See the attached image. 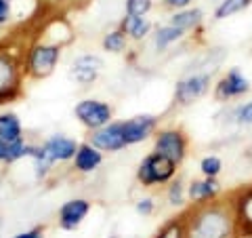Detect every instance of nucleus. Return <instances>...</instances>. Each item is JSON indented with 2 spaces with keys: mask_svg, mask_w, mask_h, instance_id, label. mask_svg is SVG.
Segmentation results:
<instances>
[{
  "mask_svg": "<svg viewBox=\"0 0 252 238\" xmlns=\"http://www.w3.org/2000/svg\"><path fill=\"white\" fill-rule=\"evenodd\" d=\"M181 221L183 238H242L233 194L191 202L181 213Z\"/></svg>",
  "mask_w": 252,
  "mask_h": 238,
  "instance_id": "obj_1",
  "label": "nucleus"
},
{
  "mask_svg": "<svg viewBox=\"0 0 252 238\" xmlns=\"http://www.w3.org/2000/svg\"><path fill=\"white\" fill-rule=\"evenodd\" d=\"M61 59V44L59 42H46L40 40L34 46H30L28 57H26V76L34 78V80H42V78L51 76L57 68Z\"/></svg>",
  "mask_w": 252,
  "mask_h": 238,
  "instance_id": "obj_2",
  "label": "nucleus"
},
{
  "mask_svg": "<svg viewBox=\"0 0 252 238\" xmlns=\"http://www.w3.org/2000/svg\"><path fill=\"white\" fill-rule=\"evenodd\" d=\"M177 175V164L170 158L158 154V152H149L143 160H141L139 169H137V181L143 188H154V186H164L170 184Z\"/></svg>",
  "mask_w": 252,
  "mask_h": 238,
  "instance_id": "obj_3",
  "label": "nucleus"
},
{
  "mask_svg": "<svg viewBox=\"0 0 252 238\" xmlns=\"http://www.w3.org/2000/svg\"><path fill=\"white\" fill-rule=\"evenodd\" d=\"M154 152L170 158L177 166H181L187 158V152H189V139H187L185 131L177 129V126L158 131L156 139H154Z\"/></svg>",
  "mask_w": 252,
  "mask_h": 238,
  "instance_id": "obj_4",
  "label": "nucleus"
},
{
  "mask_svg": "<svg viewBox=\"0 0 252 238\" xmlns=\"http://www.w3.org/2000/svg\"><path fill=\"white\" fill-rule=\"evenodd\" d=\"M26 70L11 53L0 51V106L9 104L21 95V76Z\"/></svg>",
  "mask_w": 252,
  "mask_h": 238,
  "instance_id": "obj_5",
  "label": "nucleus"
},
{
  "mask_svg": "<svg viewBox=\"0 0 252 238\" xmlns=\"http://www.w3.org/2000/svg\"><path fill=\"white\" fill-rule=\"evenodd\" d=\"M210 86H212V76L208 72H195L181 78L175 86V104L181 108L193 106L204 95H208Z\"/></svg>",
  "mask_w": 252,
  "mask_h": 238,
  "instance_id": "obj_6",
  "label": "nucleus"
},
{
  "mask_svg": "<svg viewBox=\"0 0 252 238\" xmlns=\"http://www.w3.org/2000/svg\"><path fill=\"white\" fill-rule=\"evenodd\" d=\"M74 116L78 118V122H80L84 129L94 131V129H101V126L112 122L114 108L99 99H82L76 104Z\"/></svg>",
  "mask_w": 252,
  "mask_h": 238,
  "instance_id": "obj_7",
  "label": "nucleus"
},
{
  "mask_svg": "<svg viewBox=\"0 0 252 238\" xmlns=\"http://www.w3.org/2000/svg\"><path fill=\"white\" fill-rule=\"evenodd\" d=\"M105 68V61L99 57V55L93 53H84L80 57H76L72 61V68H69V80L80 84V86H91L94 80L99 78L101 70Z\"/></svg>",
  "mask_w": 252,
  "mask_h": 238,
  "instance_id": "obj_8",
  "label": "nucleus"
},
{
  "mask_svg": "<svg viewBox=\"0 0 252 238\" xmlns=\"http://www.w3.org/2000/svg\"><path fill=\"white\" fill-rule=\"evenodd\" d=\"M250 91V82L248 78L244 76L238 68H231L220 80L215 84V99L225 104V101H231V99H238V97H244Z\"/></svg>",
  "mask_w": 252,
  "mask_h": 238,
  "instance_id": "obj_9",
  "label": "nucleus"
},
{
  "mask_svg": "<svg viewBox=\"0 0 252 238\" xmlns=\"http://www.w3.org/2000/svg\"><path fill=\"white\" fill-rule=\"evenodd\" d=\"M89 141L97 150H101V152H120V150L128 148L124 139L122 122H114V120L105 126H101V129L91 131Z\"/></svg>",
  "mask_w": 252,
  "mask_h": 238,
  "instance_id": "obj_10",
  "label": "nucleus"
},
{
  "mask_svg": "<svg viewBox=\"0 0 252 238\" xmlns=\"http://www.w3.org/2000/svg\"><path fill=\"white\" fill-rule=\"evenodd\" d=\"M158 116L154 114H137L122 122V131H124V139L126 146H137L141 141H145L147 137H152L158 129Z\"/></svg>",
  "mask_w": 252,
  "mask_h": 238,
  "instance_id": "obj_11",
  "label": "nucleus"
},
{
  "mask_svg": "<svg viewBox=\"0 0 252 238\" xmlns=\"http://www.w3.org/2000/svg\"><path fill=\"white\" fill-rule=\"evenodd\" d=\"M91 213V202L86 198H72V200L63 202L57 213V221L61 230H78L82 226V221L86 219V215Z\"/></svg>",
  "mask_w": 252,
  "mask_h": 238,
  "instance_id": "obj_12",
  "label": "nucleus"
},
{
  "mask_svg": "<svg viewBox=\"0 0 252 238\" xmlns=\"http://www.w3.org/2000/svg\"><path fill=\"white\" fill-rule=\"evenodd\" d=\"M42 150L53 162H67V160H74L76 150H78V141L67 137V135L55 133L42 144Z\"/></svg>",
  "mask_w": 252,
  "mask_h": 238,
  "instance_id": "obj_13",
  "label": "nucleus"
},
{
  "mask_svg": "<svg viewBox=\"0 0 252 238\" xmlns=\"http://www.w3.org/2000/svg\"><path fill=\"white\" fill-rule=\"evenodd\" d=\"M103 164V152L94 148L91 141H84V144H78L76 156H74V169L82 175H89V173L97 171L99 166Z\"/></svg>",
  "mask_w": 252,
  "mask_h": 238,
  "instance_id": "obj_14",
  "label": "nucleus"
},
{
  "mask_svg": "<svg viewBox=\"0 0 252 238\" xmlns=\"http://www.w3.org/2000/svg\"><path fill=\"white\" fill-rule=\"evenodd\" d=\"M235 211H238V224L242 236H252V188L233 192Z\"/></svg>",
  "mask_w": 252,
  "mask_h": 238,
  "instance_id": "obj_15",
  "label": "nucleus"
},
{
  "mask_svg": "<svg viewBox=\"0 0 252 238\" xmlns=\"http://www.w3.org/2000/svg\"><path fill=\"white\" fill-rule=\"evenodd\" d=\"M220 194V184L217 177H204V179H193L187 186V198L191 202H204V200H212Z\"/></svg>",
  "mask_w": 252,
  "mask_h": 238,
  "instance_id": "obj_16",
  "label": "nucleus"
},
{
  "mask_svg": "<svg viewBox=\"0 0 252 238\" xmlns=\"http://www.w3.org/2000/svg\"><path fill=\"white\" fill-rule=\"evenodd\" d=\"M120 28L126 32L128 40H135V42H141L145 40L152 32V21L147 17H137V15H124V19L120 21Z\"/></svg>",
  "mask_w": 252,
  "mask_h": 238,
  "instance_id": "obj_17",
  "label": "nucleus"
},
{
  "mask_svg": "<svg viewBox=\"0 0 252 238\" xmlns=\"http://www.w3.org/2000/svg\"><path fill=\"white\" fill-rule=\"evenodd\" d=\"M23 139V124L15 112L0 114V141H19Z\"/></svg>",
  "mask_w": 252,
  "mask_h": 238,
  "instance_id": "obj_18",
  "label": "nucleus"
},
{
  "mask_svg": "<svg viewBox=\"0 0 252 238\" xmlns=\"http://www.w3.org/2000/svg\"><path fill=\"white\" fill-rule=\"evenodd\" d=\"M183 36H185V32L181 30V28L172 26V23H166V26H160V28L156 30V34H154V44H156L158 51H166L170 44L179 42Z\"/></svg>",
  "mask_w": 252,
  "mask_h": 238,
  "instance_id": "obj_19",
  "label": "nucleus"
},
{
  "mask_svg": "<svg viewBox=\"0 0 252 238\" xmlns=\"http://www.w3.org/2000/svg\"><path fill=\"white\" fill-rule=\"evenodd\" d=\"M202 19H204V13L200 9H181V11H177L175 15H172L168 23L181 28L183 32H189V30L198 28L202 23Z\"/></svg>",
  "mask_w": 252,
  "mask_h": 238,
  "instance_id": "obj_20",
  "label": "nucleus"
},
{
  "mask_svg": "<svg viewBox=\"0 0 252 238\" xmlns=\"http://www.w3.org/2000/svg\"><path fill=\"white\" fill-rule=\"evenodd\" d=\"M26 148L28 144L23 139L19 141H0V162L2 164H13L26 158Z\"/></svg>",
  "mask_w": 252,
  "mask_h": 238,
  "instance_id": "obj_21",
  "label": "nucleus"
},
{
  "mask_svg": "<svg viewBox=\"0 0 252 238\" xmlns=\"http://www.w3.org/2000/svg\"><path fill=\"white\" fill-rule=\"evenodd\" d=\"M126 44H128V36H126V32H124L122 28L107 32V34L103 36V40H101V46H103V51L114 53V55L124 53Z\"/></svg>",
  "mask_w": 252,
  "mask_h": 238,
  "instance_id": "obj_22",
  "label": "nucleus"
},
{
  "mask_svg": "<svg viewBox=\"0 0 252 238\" xmlns=\"http://www.w3.org/2000/svg\"><path fill=\"white\" fill-rule=\"evenodd\" d=\"M252 0H223L217 9H215V19L220 21V19H227L231 17L235 13H242L244 9H248Z\"/></svg>",
  "mask_w": 252,
  "mask_h": 238,
  "instance_id": "obj_23",
  "label": "nucleus"
},
{
  "mask_svg": "<svg viewBox=\"0 0 252 238\" xmlns=\"http://www.w3.org/2000/svg\"><path fill=\"white\" fill-rule=\"evenodd\" d=\"M166 198L172 207H183L185 198H187V186L183 184V179H172L170 186L166 190Z\"/></svg>",
  "mask_w": 252,
  "mask_h": 238,
  "instance_id": "obj_24",
  "label": "nucleus"
},
{
  "mask_svg": "<svg viewBox=\"0 0 252 238\" xmlns=\"http://www.w3.org/2000/svg\"><path fill=\"white\" fill-rule=\"evenodd\" d=\"M152 238H183V221H181V215L168 219Z\"/></svg>",
  "mask_w": 252,
  "mask_h": 238,
  "instance_id": "obj_25",
  "label": "nucleus"
},
{
  "mask_svg": "<svg viewBox=\"0 0 252 238\" xmlns=\"http://www.w3.org/2000/svg\"><path fill=\"white\" fill-rule=\"evenodd\" d=\"M200 171L204 177H219V173L223 171V160L215 154H208L200 160Z\"/></svg>",
  "mask_w": 252,
  "mask_h": 238,
  "instance_id": "obj_26",
  "label": "nucleus"
},
{
  "mask_svg": "<svg viewBox=\"0 0 252 238\" xmlns=\"http://www.w3.org/2000/svg\"><path fill=\"white\" fill-rule=\"evenodd\" d=\"M231 118H233L235 124H240V126H250V124H252V99L246 101V104L235 106L233 112H231Z\"/></svg>",
  "mask_w": 252,
  "mask_h": 238,
  "instance_id": "obj_27",
  "label": "nucleus"
},
{
  "mask_svg": "<svg viewBox=\"0 0 252 238\" xmlns=\"http://www.w3.org/2000/svg\"><path fill=\"white\" fill-rule=\"evenodd\" d=\"M152 6H154L152 0H126V13L137 15V17H145L152 11Z\"/></svg>",
  "mask_w": 252,
  "mask_h": 238,
  "instance_id": "obj_28",
  "label": "nucleus"
},
{
  "mask_svg": "<svg viewBox=\"0 0 252 238\" xmlns=\"http://www.w3.org/2000/svg\"><path fill=\"white\" fill-rule=\"evenodd\" d=\"M135 211L139 213V215H152V213L156 211V202H154V198H141V200H137L135 204Z\"/></svg>",
  "mask_w": 252,
  "mask_h": 238,
  "instance_id": "obj_29",
  "label": "nucleus"
},
{
  "mask_svg": "<svg viewBox=\"0 0 252 238\" xmlns=\"http://www.w3.org/2000/svg\"><path fill=\"white\" fill-rule=\"evenodd\" d=\"M11 21V0H0V26Z\"/></svg>",
  "mask_w": 252,
  "mask_h": 238,
  "instance_id": "obj_30",
  "label": "nucleus"
},
{
  "mask_svg": "<svg viewBox=\"0 0 252 238\" xmlns=\"http://www.w3.org/2000/svg\"><path fill=\"white\" fill-rule=\"evenodd\" d=\"M11 238H44V228H40V226L30 228V230H26V232H19V234L11 236Z\"/></svg>",
  "mask_w": 252,
  "mask_h": 238,
  "instance_id": "obj_31",
  "label": "nucleus"
},
{
  "mask_svg": "<svg viewBox=\"0 0 252 238\" xmlns=\"http://www.w3.org/2000/svg\"><path fill=\"white\" fill-rule=\"evenodd\" d=\"M164 4L170 6V9L181 11V9H187V6L191 4V0H164Z\"/></svg>",
  "mask_w": 252,
  "mask_h": 238,
  "instance_id": "obj_32",
  "label": "nucleus"
},
{
  "mask_svg": "<svg viewBox=\"0 0 252 238\" xmlns=\"http://www.w3.org/2000/svg\"><path fill=\"white\" fill-rule=\"evenodd\" d=\"M242 238H252V236H242Z\"/></svg>",
  "mask_w": 252,
  "mask_h": 238,
  "instance_id": "obj_33",
  "label": "nucleus"
}]
</instances>
